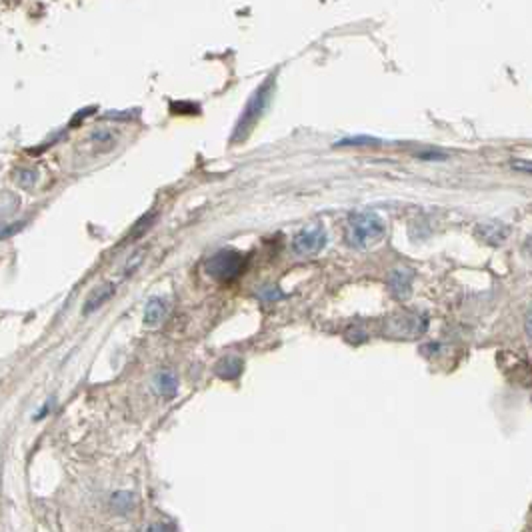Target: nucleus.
<instances>
[{
  "instance_id": "obj_13",
  "label": "nucleus",
  "mask_w": 532,
  "mask_h": 532,
  "mask_svg": "<svg viewBox=\"0 0 532 532\" xmlns=\"http://www.w3.org/2000/svg\"><path fill=\"white\" fill-rule=\"evenodd\" d=\"M148 532H176V528L172 524H154L148 528Z\"/></svg>"
},
{
  "instance_id": "obj_14",
  "label": "nucleus",
  "mask_w": 532,
  "mask_h": 532,
  "mask_svg": "<svg viewBox=\"0 0 532 532\" xmlns=\"http://www.w3.org/2000/svg\"><path fill=\"white\" fill-rule=\"evenodd\" d=\"M526 329H528V332L532 334V308L531 312H528V318H526Z\"/></svg>"
},
{
  "instance_id": "obj_7",
  "label": "nucleus",
  "mask_w": 532,
  "mask_h": 532,
  "mask_svg": "<svg viewBox=\"0 0 532 532\" xmlns=\"http://www.w3.org/2000/svg\"><path fill=\"white\" fill-rule=\"evenodd\" d=\"M114 295V284L113 283H106L101 284L98 288H94V293H92L89 298H86V305L82 308V312L84 315H91L92 310H96V308H101L111 296Z\"/></svg>"
},
{
  "instance_id": "obj_3",
  "label": "nucleus",
  "mask_w": 532,
  "mask_h": 532,
  "mask_svg": "<svg viewBox=\"0 0 532 532\" xmlns=\"http://www.w3.org/2000/svg\"><path fill=\"white\" fill-rule=\"evenodd\" d=\"M247 266V256L238 250H218L204 262V271L218 283L234 281Z\"/></svg>"
},
{
  "instance_id": "obj_11",
  "label": "nucleus",
  "mask_w": 532,
  "mask_h": 532,
  "mask_svg": "<svg viewBox=\"0 0 532 532\" xmlns=\"http://www.w3.org/2000/svg\"><path fill=\"white\" fill-rule=\"evenodd\" d=\"M512 169L532 174V160H512Z\"/></svg>"
},
{
  "instance_id": "obj_9",
  "label": "nucleus",
  "mask_w": 532,
  "mask_h": 532,
  "mask_svg": "<svg viewBox=\"0 0 532 532\" xmlns=\"http://www.w3.org/2000/svg\"><path fill=\"white\" fill-rule=\"evenodd\" d=\"M176 376L170 373V370H162V373L157 376V390H159L162 397H172L176 395Z\"/></svg>"
},
{
  "instance_id": "obj_2",
  "label": "nucleus",
  "mask_w": 532,
  "mask_h": 532,
  "mask_svg": "<svg viewBox=\"0 0 532 532\" xmlns=\"http://www.w3.org/2000/svg\"><path fill=\"white\" fill-rule=\"evenodd\" d=\"M272 91H274V79L268 77V79L264 80L261 86H259V91L250 96L249 104L244 106V113L238 118L237 130H234V138H232V140H237V138L238 140H242L250 128L259 123V118H261L262 113H264L266 106H268V102H271Z\"/></svg>"
},
{
  "instance_id": "obj_8",
  "label": "nucleus",
  "mask_w": 532,
  "mask_h": 532,
  "mask_svg": "<svg viewBox=\"0 0 532 532\" xmlns=\"http://www.w3.org/2000/svg\"><path fill=\"white\" fill-rule=\"evenodd\" d=\"M242 373V361L238 356H227L216 366V374L225 380H234Z\"/></svg>"
},
{
  "instance_id": "obj_5",
  "label": "nucleus",
  "mask_w": 532,
  "mask_h": 532,
  "mask_svg": "<svg viewBox=\"0 0 532 532\" xmlns=\"http://www.w3.org/2000/svg\"><path fill=\"white\" fill-rule=\"evenodd\" d=\"M412 278L414 274L408 268H395L390 274V290L397 298H407L412 290Z\"/></svg>"
},
{
  "instance_id": "obj_12",
  "label": "nucleus",
  "mask_w": 532,
  "mask_h": 532,
  "mask_svg": "<svg viewBox=\"0 0 532 532\" xmlns=\"http://www.w3.org/2000/svg\"><path fill=\"white\" fill-rule=\"evenodd\" d=\"M262 296H264V300H266V302H272V300L281 298L283 295L276 290V286H271V288H266V293H262Z\"/></svg>"
},
{
  "instance_id": "obj_10",
  "label": "nucleus",
  "mask_w": 532,
  "mask_h": 532,
  "mask_svg": "<svg viewBox=\"0 0 532 532\" xmlns=\"http://www.w3.org/2000/svg\"><path fill=\"white\" fill-rule=\"evenodd\" d=\"M16 182L23 186V188H30L34 182H36V172H30V170H24L16 176Z\"/></svg>"
},
{
  "instance_id": "obj_4",
  "label": "nucleus",
  "mask_w": 532,
  "mask_h": 532,
  "mask_svg": "<svg viewBox=\"0 0 532 532\" xmlns=\"http://www.w3.org/2000/svg\"><path fill=\"white\" fill-rule=\"evenodd\" d=\"M327 230L322 225H312L306 227L305 230H300L295 238H293V250L296 254H318L320 250L327 247Z\"/></svg>"
},
{
  "instance_id": "obj_6",
  "label": "nucleus",
  "mask_w": 532,
  "mask_h": 532,
  "mask_svg": "<svg viewBox=\"0 0 532 532\" xmlns=\"http://www.w3.org/2000/svg\"><path fill=\"white\" fill-rule=\"evenodd\" d=\"M169 315V302H166V298H159V296H154V298H150L145 306V322H147L148 327H157L160 324L164 318Z\"/></svg>"
},
{
  "instance_id": "obj_1",
  "label": "nucleus",
  "mask_w": 532,
  "mask_h": 532,
  "mask_svg": "<svg viewBox=\"0 0 532 532\" xmlns=\"http://www.w3.org/2000/svg\"><path fill=\"white\" fill-rule=\"evenodd\" d=\"M385 237V220L374 213H358L349 225V242L354 249H368Z\"/></svg>"
}]
</instances>
